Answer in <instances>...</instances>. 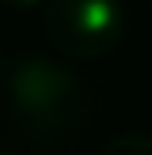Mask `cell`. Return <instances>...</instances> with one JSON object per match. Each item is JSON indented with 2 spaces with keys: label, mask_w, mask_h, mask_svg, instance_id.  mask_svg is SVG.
<instances>
[{
  "label": "cell",
  "mask_w": 152,
  "mask_h": 155,
  "mask_svg": "<svg viewBox=\"0 0 152 155\" xmlns=\"http://www.w3.org/2000/svg\"><path fill=\"white\" fill-rule=\"evenodd\" d=\"M11 119L36 141H62L91 112V94L73 69L54 58H26L7 79Z\"/></svg>",
  "instance_id": "cell-1"
},
{
  "label": "cell",
  "mask_w": 152,
  "mask_h": 155,
  "mask_svg": "<svg viewBox=\"0 0 152 155\" xmlns=\"http://www.w3.org/2000/svg\"><path fill=\"white\" fill-rule=\"evenodd\" d=\"M51 43L80 61L109 54L127 33V11L119 0H47Z\"/></svg>",
  "instance_id": "cell-2"
},
{
  "label": "cell",
  "mask_w": 152,
  "mask_h": 155,
  "mask_svg": "<svg viewBox=\"0 0 152 155\" xmlns=\"http://www.w3.org/2000/svg\"><path fill=\"white\" fill-rule=\"evenodd\" d=\"M102 155H152V137L149 134H123L112 144H105Z\"/></svg>",
  "instance_id": "cell-3"
},
{
  "label": "cell",
  "mask_w": 152,
  "mask_h": 155,
  "mask_svg": "<svg viewBox=\"0 0 152 155\" xmlns=\"http://www.w3.org/2000/svg\"><path fill=\"white\" fill-rule=\"evenodd\" d=\"M0 4H7V7H15V11H33V7H43L47 0H0Z\"/></svg>",
  "instance_id": "cell-4"
},
{
  "label": "cell",
  "mask_w": 152,
  "mask_h": 155,
  "mask_svg": "<svg viewBox=\"0 0 152 155\" xmlns=\"http://www.w3.org/2000/svg\"><path fill=\"white\" fill-rule=\"evenodd\" d=\"M149 4H152V0H149Z\"/></svg>",
  "instance_id": "cell-5"
}]
</instances>
